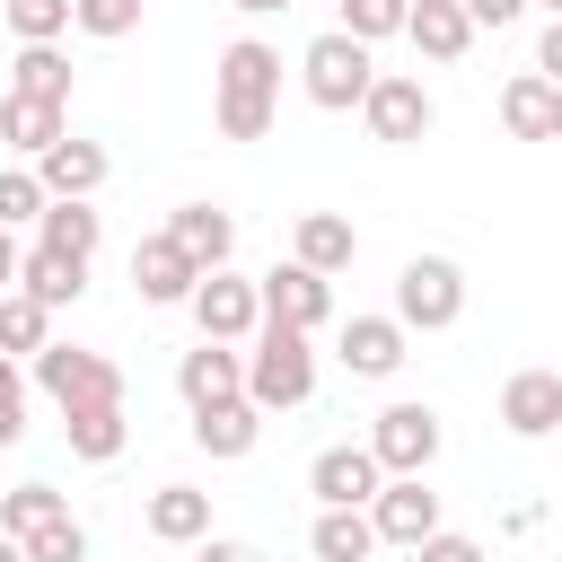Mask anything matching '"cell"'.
<instances>
[{"instance_id": "19", "label": "cell", "mask_w": 562, "mask_h": 562, "mask_svg": "<svg viewBox=\"0 0 562 562\" xmlns=\"http://www.w3.org/2000/svg\"><path fill=\"white\" fill-rule=\"evenodd\" d=\"M140 518H149L158 544H193V536H211V492H193V483H158Z\"/></svg>"}, {"instance_id": "40", "label": "cell", "mask_w": 562, "mask_h": 562, "mask_svg": "<svg viewBox=\"0 0 562 562\" xmlns=\"http://www.w3.org/2000/svg\"><path fill=\"white\" fill-rule=\"evenodd\" d=\"M202 562H263V553H255V544H237V536H211V544H202Z\"/></svg>"}, {"instance_id": "46", "label": "cell", "mask_w": 562, "mask_h": 562, "mask_svg": "<svg viewBox=\"0 0 562 562\" xmlns=\"http://www.w3.org/2000/svg\"><path fill=\"white\" fill-rule=\"evenodd\" d=\"M0 9H9V0H0Z\"/></svg>"}, {"instance_id": "4", "label": "cell", "mask_w": 562, "mask_h": 562, "mask_svg": "<svg viewBox=\"0 0 562 562\" xmlns=\"http://www.w3.org/2000/svg\"><path fill=\"white\" fill-rule=\"evenodd\" d=\"M465 316V272L448 263V255H413L404 272H395V325L404 334H439V325H457Z\"/></svg>"}, {"instance_id": "29", "label": "cell", "mask_w": 562, "mask_h": 562, "mask_svg": "<svg viewBox=\"0 0 562 562\" xmlns=\"http://www.w3.org/2000/svg\"><path fill=\"white\" fill-rule=\"evenodd\" d=\"M53 518H70V501H61L53 483H18V492L0 501V536H35V527H53Z\"/></svg>"}, {"instance_id": "2", "label": "cell", "mask_w": 562, "mask_h": 562, "mask_svg": "<svg viewBox=\"0 0 562 562\" xmlns=\"http://www.w3.org/2000/svg\"><path fill=\"white\" fill-rule=\"evenodd\" d=\"M316 395V351H307V334L299 325H255V351H246V404H263V413H290V404H307Z\"/></svg>"}, {"instance_id": "1", "label": "cell", "mask_w": 562, "mask_h": 562, "mask_svg": "<svg viewBox=\"0 0 562 562\" xmlns=\"http://www.w3.org/2000/svg\"><path fill=\"white\" fill-rule=\"evenodd\" d=\"M211 79H220V97H211L220 132H228V140H263V132H272V105H281V53L255 44V35H237Z\"/></svg>"}, {"instance_id": "43", "label": "cell", "mask_w": 562, "mask_h": 562, "mask_svg": "<svg viewBox=\"0 0 562 562\" xmlns=\"http://www.w3.org/2000/svg\"><path fill=\"white\" fill-rule=\"evenodd\" d=\"M0 562H26V544H18V536H0Z\"/></svg>"}, {"instance_id": "38", "label": "cell", "mask_w": 562, "mask_h": 562, "mask_svg": "<svg viewBox=\"0 0 562 562\" xmlns=\"http://www.w3.org/2000/svg\"><path fill=\"white\" fill-rule=\"evenodd\" d=\"M457 9H465V18H474V26H509V18H518V9H527V0H457Z\"/></svg>"}, {"instance_id": "22", "label": "cell", "mask_w": 562, "mask_h": 562, "mask_svg": "<svg viewBox=\"0 0 562 562\" xmlns=\"http://www.w3.org/2000/svg\"><path fill=\"white\" fill-rule=\"evenodd\" d=\"M290 246H299V263H307V272H325V281H334V272H342V263L360 255V228H351L342 211H307Z\"/></svg>"}, {"instance_id": "6", "label": "cell", "mask_w": 562, "mask_h": 562, "mask_svg": "<svg viewBox=\"0 0 562 562\" xmlns=\"http://www.w3.org/2000/svg\"><path fill=\"white\" fill-rule=\"evenodd\" d=\"M184 307H193V325H202V342H246V334L263 325V299H255V281H237L228 263H220V272H202Z\"/></svg>"}, {"instance_id": "37", "label": "cell", "mask_w": 562, "mask_h": 562, "mask_svg": "<svg viewBox=\"0 0 562 562\" xmlns=\"http://www.w3.org/2000/svg\"><path fill=\"white\" fill-rule=\"evenodd\" d=\"M413 562H483V544H474V536H448V527H430V536L413 544Z\"/></svg>"}, {"instance_id": "30", "label": "cell", "mask_w": 562, "mask_h": 562, "mask_svg": "<svg viewBox=\"0 0 562 562\" xmlns=\"http://www.w3.org/2000/svg\"><path fill=\"white\" fill-rule=\"evenodd\" d=\"M44 299H26V290H0V351H44Z\"/></svg>"}, {"instance_id": "9", "label": "cell", "mask_w": 562, "mask_h": 562, "mask_svg": "<svg viewBox=\"0 0 562 562\" xmlns=\"http://www.w3.org/2000/svg\"><path fill=\"white\" fill-rule=\"evenodd\" d=\"M369 527H378V544H422L430 527H439V492L422 483V474H386L378 483V501H369Z\"/></svg>"}, {"instance_id": "32", "label": "cell", "mask_w": 562, "mask_h": 562, "mask_svg": "<svg viewBox=\"0 0 562 562\" xmlns=\"http://www.w3.org/2000/svg\"><path fill=\"white\" fill-rule=\"evenodd\" d=\"M44 202H53V193H44L35 167H0V220H9V228H18V220H44Z\"/></svg>"}, {"instance_id": "3", "label": "cell", "mask_w": 562, "mask_h": 562, "mask_svg": "<svg viewBox=\"0 0 562 562\" xmlns=\"http://www.w3.org/2000/svg\"><path fill=\"white\" fill-rule=\"evenodd\" d=\"M299 79H307V97L325 105V114H351L360 97H369V79H378V61H369V44L360 35H316L307 53H299Z\"/></svg>"}, {"instance_id": "21", "label": "cell", "mask_w": 562, "mask_h": 562, "mask_svg": "<svg viewBox=\"0 0 562 562\" xmlns=\"http://www.w3.org/2000/svg\"><path fill=\"white\" fill-rule=\"evenodd\" d=\"M167 237H176L202 272H220V263H228V246H237V220H228V211H211V202H184V211L167 220Z\"/></svg>"}, {"instance_id": "24", "label": "cell", "mask_w": 562, "mask_h": 562, "mask_svg": "<svg viewBox=\"0 0 562 562\" xmlns=\"http://www.w3.org/2000/svg\"><path fill=\"white\" fill-rule=\"evenodd\" d=\"M501 123H509V140H553V79L544 70H518L501 88Z\"/></svg>"}, {"instance_id": "44", "label": "cell", "mask_w": 562, "mask_h": 562, "mask_svg": "<svg viewBox=\"0 0 562 562\" xmlns=\"http://www.w3.org/2000/svg\"><path fill=\"white\" fill-rule=\"evenodd\" d=\"M553 140H562V88H553Z\"/></svg>"}, {"instance_id": "34", "label": "cell", "mask_w": 562, "mask_h": 562, "mask_svg": "<svg viewBox=\"0 0 562 562\" xmlns=\"http://www.w3.org/2000/svg\"><path fill=\"white\" fill-rule=\"evenodd\" d=\"M0 18L18 26V44H53V35L70 26V0H9Z\"/></svg>"}, {"instance_id": "18", "label": "cell", "mask_w": 562, "mask_h": 562, "mask_svg": "<svg viewBox=\"0 0 562 562\" xmlns=\"http://www.w3.org/2000/svg\"><path fill=\"white\" fill-rule=\"evenodd\" d=\"M35 176H44V193H70V202H88V193L105 184V149H97V140H70V132H61V140H53L44 158H35Z\"/></svg>"}, {"instance_id": "15", "label": "cell", "mask_w": 562, "mask_h": 562, "mask_svg": "<svg viewBox=\"0 0 562 562\" xmlns=\"http://www.w3.org/2000/svg\"><path fill=\"white\" fill-rule=\"evenodd\" d=\"M342 369L351 378H395L404 369V325L395 316H351L342 325Z\"/></svg>"}, {"instance_id": "5", "label": "cell", "mask_w": 562, "mask_h": 562, "mask_svg": "<svg viewBox=\"0 0 562 562\" xmlns=\"http://www.w3.org/2000/svg\"><path fill=\"white\" fill-rule=\"evenodd\" d=\"M35 386L70 413V404H123V369L105 351H79V342H44L35 351Z\"/></svg>"}, {"instance_id": "7", "label": "cell", "mask_w": 562, "mask_h": 562, "mask_svg": "<svg viewBox=\"0 0 562 562\" xmlns=\"http://www.w3.org/2000/svg\"><path fill=\"white\" fill-rule=\"evenodd\" d=\"M255 299H263V316H272V325H299V334H316V325L334 316V281H325V272H307L299 255H290V263H272V272L255 281Z\"/></svg>"}, {"instance_id": "27", "label": "cell", "mask_w": 562, "mask_h": 562, "mask_svg": "<svg viewBox=\"0 0 562 562\" xmlns=\"http://www.w3.org/2000/svg\"><path fill=\"white\" fill-rule=\"evenodd\" d=\"M307 553H316V562H369V553H378L369 509H325V518L307 527Z\"/></svg>"}, {"instance_id": "13", "label": "cell", "mask_w": 562, "mask_h": 562, "mask_svg": "<svg viewBox=\"0 0 562 562\" xmlns=\"http://www.w3.org/2000/svg\"><path fill=\"white\" fill-rule=\"evenodd\" d=\"M501 422H509L518 439H553V430H562V378H553V369H518V378L501 386Z\"/></svg>"}, {"instance_id": "17", "label": "cell", "mask_w": 562, "mask_h": 562, "mask_svg": "<svg viewBox=\"0 0 562 562\" xmlns=\"http://www.w3.org/2000/svg\"><path fill=\"white\" fill-rule=\"evenodd\" d=\"M404 35H413L422 61H457V53L474 44V18H465L457 0H413V9H404Z\"/></svg>"}, {"instance_id": "35", "label": "cell", "mask_w": 562, "mask_h": 562, "mask_svg": "<svg viewBox=\"0 0 562 562\" xmlns=\"http://www.w3.org/2000/svg\"><path fill=\"white\" fill-rule=\"evenodd\" d=\"M404 9H413V0H342V35H360V44L404 35Z\"/></svg>"}, {"instance_id": "28", "label": "cell", "mask_w": 562, "mask_h": 562, "mask_svg": "<svg viewBox=\"0 0 562 562\" xmlns=\"http://www.w3.org/2000/svg\"><path fill=\"white\" fill-rule=\"evenodd\" d=\"M9 97H53V105H70V61H61L53 44H26V53L9 61Z\"/></svg>"}, {"instance_id": "31", "label": "cell", "mask_w": 562, "mask_h": 562, "mask_svg": "<svg viewBox=\"0 0 562 562\" xmlns=\"http://www.w3.org/2000/svg\"><path fill=\"white\" fill-rule=\"evenodd\" d=\"M70 26L97 35V44H123L140 26V0H70Z\"/></svg>"}, {"instance_id": "16", "label": "cell", "mask_w": 562, "mask_h": 562, "mask_svg": "<svg viewBox=\"0 0 562 562\" xmlns=\"http://www.w3.org/2000/svg\"><path fill=\"white\" fill-rule=\"evenodd\" d=\"M255 439H263V404H246V395L193 413V448H202V457H246Z\"/></svg>"}, {"instance_id": "33", "label": "cell", "mask_w": 562, "mask_h": 562, "mask_svg": "<svg viewBox=\"0 0 562 562\" xmlns=\"http://www.w3.org/2000/svg\"><path fill=\"white\" fill-rule=\"evenodd\" d=\"M18 544H26V562H88V527L79 518H53V527H35Z\"/></svg>"}, {"instance_id": "8", "label": "cell", "mask_w": 562, "mask_h": 562, "mask_svg": "<svg viewBox=\"0 0 562 562\" xmlns=\"http://www.w3.org/2000/svg\"><path fill=\"white\" fill-rule=\"evenodd\" d=\"M369 457H378L386 474H430V457H439V413H430V404H386L378 430H369Z\"/></svg>"}, {"instance_id": "25", "label": "cell", "mask_w": 562, "mask_h": 562, "mask_svg": "<svg viewBox=\"0 0 562 562\" xmlns=\"http://www.w3.org/2000/svg\"><path fill=\"white\" fill-rule=\"evenodd\" d=\"M18 290L44 299V307H70V299L88 290V263H70V255H53V246H26V255H18Z\"/></svg>"}, {"instance_id": "12", "label": "cell", "mask_w": 562, "mask_h": 562, "mask_svg": "<svg viewBox=\"0 0 562 562\" xmlns=\"http://www.w3.org/2000/svg\"><path fill=\"white\" fill-rule=\"evenodd\" d=\"M193 281H202V263H193V255H184L167 228L132 246V290H140L149 307H184V299H193Z\"/></svg>"}, {"instance_id": "23", "label": "cell", "mask_w": 562, "mask_h": 562, "mask_svg": "<svg viewBox=\"0 0 562 562\" xmlns=\"http://www.w3.org/2000/svg\"><path fill=\"white\" fill-rule=\"evenodd\" d=\"M61 439H70V457L105 465V457H123L132 422H123V404H70V413H61Z\"/></svg>"}, {"instance_id": "41", "label": "cell", "mask_w": 562, "mask_h": 562, "mask_svg": "<svg viewBox=\"0 0 562 562\" xmlns=\"http://www.w3.org/2000/svg\"><path fill=\"white\" fill-rule=\"evenodd\" d=\"M9 281H18V228L0 220V290H9Z\"/></svg>"}, {"instance_id": "42", "label": "cell", "mask_w": 562, "mask_h": 562, "mask_svg": "<svg viewBox=\"0 0 562 562\" xmlns=\"http://www.w3.org/2000/svg\"><path fill=\"white\" fill-rule=\"evenodd\" d=\"M228 9H246V18H272V9H299V0H228Z\"/></svg>"}, {"instance_id": "20", "label": "cell", "mask_w": 562, "mask_h": 562, "mask_svg": "<svg viewBox=\"0 0 562 562\" xmlns=\"http://www.w3.org/2000/svg\"><path fill=\"white\" fill-rule=\"evenodd\" d=\"M97 237H105V220H97L88 202H70V193H53L44 220H35V246H53V255H70V263H88Z\"/></svg>"}, {"instance_id": "36", "label": "cell", "mask_w": 562, "mask_h": 562, "mask_svg": "<svg viewBox=\"0 0 562 562\" xmlns=\"http://www.w3.org/2000/svg\"><path fill=\"white\" fill-rule=\"evenodd\" d=\"M26 439V378H18V360L0 351V448H18Z\"/></svg>"}, {"instance_id": "10", "label": "cell", "mask_w": 562, "mask_h": 562, "mask_svg": "<svg viewBox=\"0 0 562 562\" xmlns=\"http://www.w3.org/2000/svg\"><path fill=\"white\" fill-rule=\"evenodd\" d=\"M378 483H386V465L369 457V439H360V448L342 439V448H325V457L307 465V492H316L325 509H369V501H378Z\"/></svg>"}, {"instance_id": "11", "label": "cell", "mask_w": 562, "mask_h": 562, "mask_svg": "<svg viewBox=\"0 0 562 562\" xmlns=\"http://www.w3.org/2000/svg\"><path fill=\"white\" fill-rule=\"evenodd\" d=\"M360 114H369V132L378 140H422L430 132V97H422V79H404V70H378L369 79V97H360Z\"/></svg>"}, {"instance_id": "39", "label": "cell", "mask_w": 562, "mask_h": 562, "mask_svg": "<svg viewBox=\"0 0 562 562\" xmlns=\"http://www.w3.org/2000/svg\"><path fill=\"white\" fill-rule=\"evenodd\" d=\"M536 70H544V79H553V88H562V18H553V26H544V44H536Z\"/></svg>"}, {"instance_id": "45", "label": "cell", "mask_w": 562, "mask_h": 562, "mask_svg": "<svg viewBox=\"0 0 562 562\" xmlns=\"http://www.w3.org/2000/svg\"><path fill=\"white\" fill-rule=\"evenodd\" d=\"M544 9H553V18H562V0H544Z\"/></svg>"}, {"instance_id": "14", "label": "cell", "mask_w": 562, "mask_h": 562, "mask_svg": "<svg viewBox=\"0 0 562 562\" xmlns=\"http://www.w3.org/2000/svg\"><path fill=\"white\" fill-rule=\"evenodd\" d=\"M176 386H184L193 413H202V404H228V395H246V360H237L228 342H193V351L176 360Z\"/></svg>"}, {"instance_id": "26", "label": "cell", "mask_w": 562, "mask_h": 562, "mask_svg": "<svg viewBox=\"0 0 562 562\" xmlns=\"http://www.w3.org/2000/svg\"><path fill=\"white\" fill-rule=\"evenodd\" d=\"M0 140L26 149V158H44L61 140V105L53 97H0Z\"/></svg>"}]
</instances>
